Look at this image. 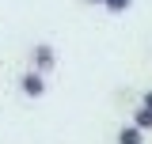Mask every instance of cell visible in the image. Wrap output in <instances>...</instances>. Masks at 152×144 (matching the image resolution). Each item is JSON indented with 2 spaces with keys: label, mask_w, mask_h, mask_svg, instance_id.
<instances>
[{
  "label": "cell",
  "mask_w": 152,
  "mask_h": 144,
  "mask_svg": "<svg viewBox=\"0 0 152 144\" xmlns=\"http://www.w3.org/2000/svg\"><path fill=\"white\" fill-rule=\"evenodd\" d=\"M88 4H107V0H88Z\"/></svg>",
  "instance_id": "cell-6"
},
{
  "label": "cell",
  "mask_w": 152,
  "mask_h": 144,
  "mask_svg": "<svg viewBox=\"0 0 152 144\" xmlns=\"http://www.w3.org/2000/svg\"><path fill=\"white\" fill-rule=\"evenodd\" d=\"M19 91H23L27 99H42V95H46V76H42L38 68H27L23 76H19Z\"/></svg>",
  "instance_id": "cell-2"
},
{
  "label": "cell",
  "mask_w": 152,
  "mask_h": 144,
  "mask_svg": "<svg viewBox=\"0 0 152 144\" xmlns=\"http://www.w3.org/2000/svg\"><path fill=\"white\" fill-rule=\"evenodd\" d=\"M118 144H145V129L133 125V121L122 125V129H118Z\"/></svg>",
  "instance_id": "cell-3"
},
{
  "label": "cell",
  "mask_w": 152,
  "mask_h": 144,
  "mask_svg": "<svg viewBox=\"0 0 152 144\" xmlns=\"http://www.w3.org/2000/svg\"><path fill=\"white\" fill-rule=\"evenodd\" d=\"M133 125H141L145 133H148V129H152V110L148 106H137V110H133Z\"/></svg>",
  "instance_id": "cell-4"
},
{
  "label": "cell",
  "mask_w": 152,
  "mask_h": 144,
  "mask_svg": "<svg viewBox=\"0 0 152 144\" xmlns=\"http://www.w3.org/2000/svg\"><path fill=\"white\" fill-rule=\"evenodd\" d=\"M31 68H38L42 76L57 68V49L50 46V42H38L34 49H31Z\"/></svg>",
  "instance_id": "cell-1"
},
{
  "label": "cell",
  "mask_w": 152,
  "mask_h": 144,
  "mask_svg": "<svg viewBox=\"0 0 152 144\" xmlns=\"http://www.w3.org/2000/svg\"><path fill=\"white\" fill-rule=\"evenodd\" d=\"M103 8H107L110 15H126V12H129V8H133V0H107Z\"/></svg>",
  "instance_id": "cell-5"
}]
</instances>
